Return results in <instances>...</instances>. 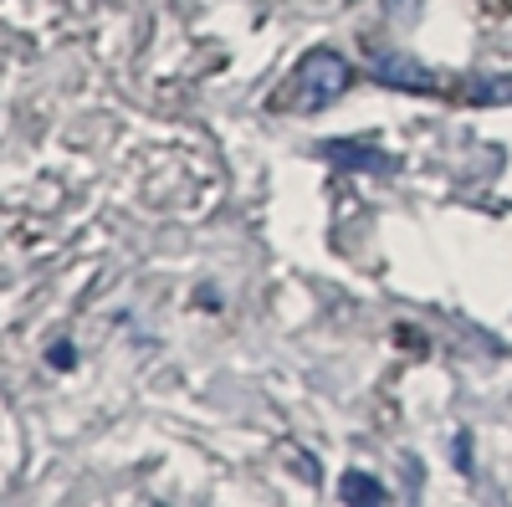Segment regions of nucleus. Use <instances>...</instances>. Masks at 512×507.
<instances>
[{
  "instance_id": "6",
  "label": "nucleus",
  "mask_w": 512,
  "mask_h": 507,
  "mask_svg": "<svg viewBox=\"0 0 512 507\" xmlns=\"http://www.w3.org/2000/svg\"><path fill=\"white\" fill-rule=\"evenodd\" d=\"M47 364H52V369H72V364H77V349H72V344H52V349H47Z\"/></svg>"
},
{
  "instance_id": "1",
  "label": "nucleus",
  "mask_w": 512,
  "mask_h": 507,
  "mask_svg": "<svg viewBox=\"0 0 512 507\" xmlns=\"http://www.w3.org/2000/svg\"><path fill=\"white\" fill-rule=\"evenodd\" d=\"M349 82H354V67H349V57L344 52H333V47H318V52H308L303 62H297V72H292V108L297 113H318V108H328V103H338L349 93Z\"/></svg>"
},
{
  "instance_id": "5",
  "label": "nucleus",
  "mask_w": 512,
  "mask_h": 507,
  "mask_svg": "<svg viewBox=\"0 0 512 507\" xmlns=\"http://www.w3.org/2000/svg\"><path fill=\"white\" fill-rule=\"evenodd\" d=\"M477 103H512V82H482Z\"/></svg>"
},
{
  "instance_id": "3",
  "label": "nucleus",
  "mask_w": 512,
  "mask_h": 507,
  "mask_svg": "<svg viewBox=\"0 0 512 507\" xmlns=\"http://www.w3.org/2000/svg\"><path fill=\"white\" fill-rule=\"evenodd\" d=\"M338 497L354 502V507H379V502H390L384 482L369 477V472H344V477H338Z\"/></svg>"
},
{
  "instance_id": "2",
  "label": "nucleus",
  "mask_w": 512,
  "mask_h": 507,
  "mask_svg": "<svg viewBox=\"0 0 512 507\" xmlns=\"http://www.w3.org/2000/svg\"><path fill=\"white\" fill-rule=\"evenodd\" d=\"M369 72H374V82H384V88H400V93H436V72H425L410 52H384V47H374Z\"/></svg>"
},
{
  "instance_id": "7",
  "label": "nucleus",
  "mask_w": 512,
  "mask_h": 507,
  "mask_svg": "<svg viewBox=\"0 0 512 507\" xmlns=\"http://www.w3.org/2000/svg\"><path fill=\"white\" fill-rule=\"evenodd\" d=\"M415 6H420V0H384V11L400 16V21H410V16H415Z\"/></svg>"
},
{
  "instance_id": "4",
  "label": "nucleus",
  "mask_w": 512,
  "mask_h": 507,
  "mask_svg": "<svg viewBox=\"0 0 512 507\" xmlns=\"http://www.w3.org/2000/svg\"><path fill=\"white\" fill-rule=\"evenodd\" d=\"M333 159L344 164H359V169H374V175H384V169H395V159H384L379 149H364V144H328Z\"/></svg>"
}]
</instances>
